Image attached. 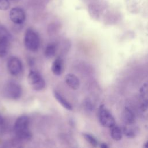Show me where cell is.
<instances>
[{"instance_id": "cell-17", "label": "cell", "mask_w": 148, "mask_h": 148, "mask_svg": "<svg viewBox=\"0 0 148 148\" xmlns=\"http://www.w3.org/2000/svg\"><path fill=\"white\" fill-rule=\"evenodd\" d=\"M140 95L142 101H148V82L142 85L140 89Z\"/></svg>"}, {"instance_id": "cell-21", "label": "cell", "mask_w": 148, "mask_h": 148, "mask_svg": "<svg viewBox=\"0 0 148 148\" xmlns=\"http://www.w3.org/2000/svg\"><path fill=\"white\" fill-rule=\"evenodd\" d=\"M4 124V119L3 118L0 116V126H2Z\"/></svg>"}, {"instance_id": "cell-3", "label": "cell", "mask_w": 148, "mask_h": 148, "mask_svg": "<svg viewBox=\"0 0 148 148\" xmlns=\"http://www.w3.org/2000/svg\"><path fill=\"white\" fill-rule=\"evenodd\" d=\"M98 119L101 124L105 128H110L116 124L114 117L103 105H101L99 108Z\"/></svg>"}, {"instance_id": "cell-18", "label": "cell", "mask_w": 148, "mask_h": 148, "mask_svg": "<svg viewBox=\"0 0 148 148\" xmlns=\"http://www.w3.org/2000/svg\"><path fill=\"white\" fill-rule=\"evenodd\" d=\"M83 137L84 139L92 146L95 147L98 145V142L97 139H96L95 137H94L93 135H92L90 134H87V133H84L83 134Z\"/></svg>"}, {"instance_id": "cell-12", "label": "cell", "mask_w": 148, "mask_h": 148, "mask_svg": "<svg viewBox=\"0 0 148 148\" xmlns=\"http://www.w3.org/2000/svg\"><path fill=\"white\" fill-rule=\"evenodd\" d=\"M63 70V61L60 57H57L53 61L51 65L52 72L57 76H59L62 73Z\"/></svg>"}, {"instance_id": "cell-22", "label": "cell", "mask_w": 148, "mask_h": 148, "mask_svg": "<svg viewBox=\"0 0 148 148\" xmlns=\"http://www.w3.org/2000/svg\"><path fill=\"white\" fill-rule=\"evenodd\" d=\"M101 147H103V148H106V147H108V145H107L106 144H105V143H102V144H101Z\"/></svg>"}, {"instance_id": "cell-9", "label": "cell", "mask_w": 148, "mask_h": 148, "mask_svg": "<svg viewBox=\"0 0 148 148\" xmlns=\"http://www.w3.org/2000/svg\"><path fill=\"white\" fill-rule=\"evenodd\" d=\"M136 117L133 110L126 106L124 108L122 113V120L125 125L134 124Z\"/></svg>"}, {"instance_id": "cell-6", "label": "cell", "mask_w": 148, "mask_h": 148, "mask_svg": "<svg viewBox=\"0 0 148 148\" xmlns=\"http://www.w3.org/2000/svg\"><path fill=\"white\" fill-rule=\"evenodd\" d=\"M10 35L8 31L3 28L0 27V57H5L8 51L9 47Z\"/></svg>"}, {"instance_id": "cell-23", "label": "cell", "mask_w": 148, "mask_h": 148, "mask_svg": "<svg viewBox=\"0 0 148 148\" xmlns=\"http://www.w3.org/2000/svg\"><path fill=\"white\" fill-rule=\"evenodd\" d=\"M144 147H148V141L145 143V145H144Z\"/></svg>"}, {"instance_id": "cell-14", "label": "cell", "mask_w": 148, "mask_h": 148, "mask_svg": "<svg viewBox=\"0 0 148 148\" xmlns=\"http://www.w3.org/2000/svg\"><path fill=\"white\" fill-rule=\"evenodd\" d=\"M54 96L56 100L66 109H68L69 110H71L72 109V106L71 104L65 99L64 98L63 96H62L58 92L54 91Z\"/></svg>"}, {"instance_id": "cell-10", "label": "cell", "mask_w": 148, "mask_h": 148, "mask_svg": "<svg viewBox=\"0 0 148 148\" xmlns=\"http://www.w3.org/2000/svg\"><path fill=\"white\" fill-rule=\"evenodd\" d=\"M65 82L67 85L73 90H77L79 88L80 82L77 76L73 74H68L65 76Z\"/></svg>"}, {"instance_id": "cell-11", "label": "cell", "mask_w": 148, "mask_h": 148, "mask_svg": "<svg viewBox=\"0 0 148 148\" xmlns=\"http://www.w3.org/2000/svg\"><path fill=\"white\" fill-rule=\"evenodd\" d=\"M123 134H124L127 137L130 138H134L138 133V128L134 126V124L131 125H124L123 129Z\"/></svg>"}, {"instance_id": "cell-4", "label": "cell", "mask_w": 148, "mask_h": 148, "mask_svg": "<svg viewBox=\"0 0 148 148\" xmlns=\"http://www.w3.org/2000/svg\"><path fill=\"white\" fill-rule=\"evenodd\" d=\"M5 95L12 99H17L20 98L22 94V89L19 84L10 81L6 83L4 88Z\"/></svg>"}, {"instance_id": "cell-13", "label": "cell", "mask_w": 148, "mask_h": 148, "mask_svg": "<svg viewBox=\"0 0 148 148\" xmlns=\"http://www.w3.org/2000/svg\"><path fill=\"white\" fill-rule=\"evenodd\" d=\"M110 129V136L113 140L116 141H119L122 139L123 132L122 129L119 126L115 124Z\"/></svg>"}, {"instance_id": "cell-7", "label": "cell", "mask_w": 148, "mask_h": 148, "mask_svg": "<svg viewBox=\"0 0 148 148\" xmlns=\"http://www.w3.org/2000/svg\"><path fill=\"white\" fill-rule=\"evenodd\" d=\"M7 67L9 73L13 76L18 75L23 70V65L21 60L14 56L8 59Z\"/></svg>"}, {"instance_id": "cell-5", "label": "cell", "mask_w": 148, "mask_h": 148, "mask_svg": "<svg viewBox=\"0 0 148 148\" xmlns=\"http://www.w3.org/2000/svg\"><path fill=\"white\" fill-rule=\"evenodd\" d=\"M29 84L36 91H40L45 87V81L42 75L36 71H31L28 76Z\"/></svg>"}, {"instance_id": "cell-16", "label": "cell", "mask_w": 148, "mask_h": 148, "mask_svg": "<svg viewBox=\"0 0 148 148\" xmlns=\"http://www.w3.org/2000/svg\"><path fill=\"white\" fill-rule=\"evenodd\" d=\"M56 51V46L53 43H49L46 47L45 50V55L47 58H51L53 57Z\"/></svg>"}, {"instance_id": "cell-1", "label": "cell", "mask_w": 148, "mask_h": 148, "mask_svg": "<svg viewBox=\"0 0 148 148\" xmlns=\"http://www.w3.org/2000/svg\"><path fill=\"white\" fill-rule=\"evenodd\" d=\"M29 119L26 116L18 117L14 124V131L18 138L27 140L31 138V133L29 130Z\"/></svg>"}, {"instance_id": "cell-2", "label": "cell", "mask_w": 148, "mask_h": 148, "mask_svg": "<svg viewBox=\"0 0 148 148\" xmlns=\"http://www.w3.org/2000/svg\"><path fill=\"white\" fill-rule=\"evenodd\" d=\"M24 45L27 50L36 51L40 45V39L38 34L32 29H27L24 35Z\"/></svg>"}, {"instance_id": "cell-19", "label": "cell", "mask_w": 148, "mask_h": 148, "mask_svg": "<svg viewBox=\"0 0 148 148\" xmlns=\"http://www.w3.org/2000/svg\"><path fill=\"white\" fill-rule=\"evenodd\" d=\"M10 7V3L8 0H0V10H6Z\"/></svg>"}, {"instance_id": "cell-20", "label": "cell", "mask_w": 148, "mask_h": 148, "mask_svg": "<svg viewBox=\"0 0 148 148\" xmlns=\"http://www.w3.org/2000/svg\"><path fill=\"white\" fill-rule=\"evenodd\" d=\"M84 106L87 110L89 111H92L94 109V105L92 103L91 101L89 99H87L84 102Z\"/></svg>"}, {"instance_id": "cell-8", "label": "cell", "mask_w": 148, "mask_h": 148, "mask_svg": "<svg viewBox=\"0 0 148 148\" xmlns=\"http://www.w3.org/2000/svg\"><path fill=\"white\" fill-rule=\"evenodd\" d=\"M25 13L24 10L19 7L12 8L9 13L10 20L16 24H21L25 20Z\"/></svg>"}, {"instance_id": "cell-15", "label": "cell", "mask_w": 148, "mask_h": 148, "mask_svg": "<svg viewBox=\"0 0 148 148\" xmlns=\"http://www.w3.org/2000/svg\"><path fill=\"white\" fill-rule=\"evenodd\" d=\"M138 114L143 119L148 118V101H142V103L138 108Z\"/></svg>"}]
</instances>
